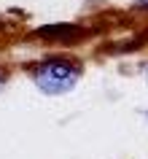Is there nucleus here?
I'll return each mask as SVG.
<instances>
[{
    "instance_id": "1",
    "label": "nucleus",
    "mask_w": 148,
    "mask_h": 159,
    "mask_svg": "<svg viewBox=\"0 0 148 159\" xmlns=\"http://www.w3.org/2000/svg\"><path fill=\"white\" fill-rule=\"evenodd\" d=\"M35 86L43 94H67L70 89H75V84L81 81V67L73 59L65 57H51L43 59L30 70Z\"/></svg>"
},
{
    "instance_id": "2",
    "label": "nucleus",
    "mask_w": 148,
    "mask_h": 159,
    "mask_svg": "<svg viewBox=\"0 0 148 159\" xmlns=\"http://www.w3.org/2000/svg\"><path fill=\"white\" fill-rule=\"evenodd\" d=\"M137 8H143V11H148V0H137Z\"/></svg>"
},
{
    "instance_id": "3",
    "label": "nucleus",
    "mask_w": 148,
    "mask_h": 159,
    "mask_svg": "<svg viewBox=\"0 0 148 159\" xmlns=\"http://www.w3.org/2000/svg\"><path fill=\"white\" fill-rule=\"evenodd\" d=\"M3 86H6V73L0 70V92H3Z\"/></svg>"
},
{
    "instance_id": "4",
    "label": "nucleus",
    "mask_w": 148,
    "mask_h": 159,
    "mask_svg": "<svg viewBox=\"0 0 148 159\" xmlns=\"http://www.w3.org/2000/svg\"><path fill=\"white\" fill-rule=\"evenodd\" d=\"M146 119H148V113H146Z\"/></svg>"
}]
</instances>
